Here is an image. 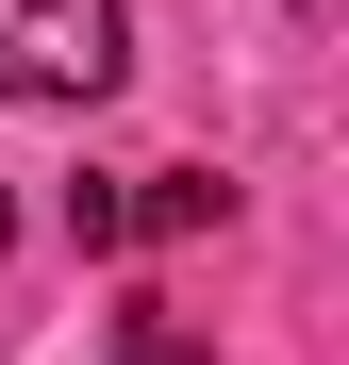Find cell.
<instances>
[{
  "instance_id": "obj_1",
  "label": "cell",
  "mask_w": 349,
  "mask_h": 365,
  "mask_svg": "<svg viewBox=\"0 0 349 365\" xmlns=\"http://www.w3.org/2000/svg\"><path fill=\"white\" fill-rule=\"evenodd\" d=\"M116 67H133V17L116 0H0V100H116Z\"/></svg>"
},
{
  "instance_id": "obj_2",
  "label": "cell",
  "mask_w": 349,
  "mask_h": 365,
  "mask_svg": "<svg viewBox=\"0 0 349 365\" xmlns=\"http://www.w3.org/2000/svg\"><path fill=\"white\" fill-rule=\"evenodd\" d=\"M233 216V182L200 166H133V182H67V232L84 250H166V232H216Z\"/></svg>"
}]
</instances>
